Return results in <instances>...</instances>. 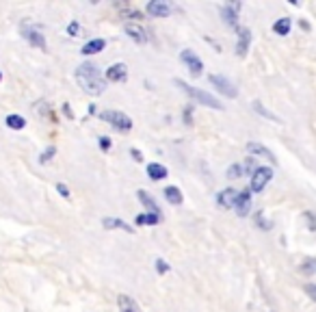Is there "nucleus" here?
Returning a JSON list of instances; mask_svg holds the SVG:
<instances>
[{
  "mask_svg": "<svg viewBox=\"0 0 316 312\" xmlns=\"http://www.w3.org/2000/svg\"><path fill=\"white\" fill-rule=\"evenodd\" d=\"M180 59H182V63L189 68V72L197 78V76H201V69H204V63H201V59L197 57L195 52L190 50H182L180 52Z\"/></svg>",
  "mask_w": 316,
  "mask_h": 312,
  "instance_id": "nucleus-8",
  "label": "nucleus"
},
{
  "mask_svg": "<svg viewBox=\"0 0 316 312\" xmlns=\"http://www.w3.org/2000/svg\"><path fill=\"white\" fill-rule=\"evenodd\" d=\"M124 29H126V35H128L132 41H137V43H148V33H145L143 26L132 24V22H130V24H126Z\"/></svg>",
  "mask_w": 316,
  "mask_h": 312,
  "instance_id": "nucleus-13",
  "label": "nucleus"
},
{
  "mask_svg": "<svg viewBox=\"0 0 316 312\" xmlns=\"http://www.w3.org/2000/svg\"><path fill=\"white\" fill-rule=\"evenodd\" d=\"M102 226H104L106 230H126V232H130V234L134 232L132 226H128L126 221H122V219H117V217H104L102 219Z\"/></svg>",
  "mask_w": 316,
  "mask_h": 312,
  "instance_id": "nucleus-16",
  "label": "nucleus"
},
{
  "mask_svg": "<svg viewBox=\"0 0 316 312\" xmlns=\"http://www.w3.org/2000/svg\"><path fill=\"white\" fill-rule=\"evenodd\" d=\"M117 306H119V310H122V312H141L137 302H134L132 297H128V295H119V297H117Z\"/></svg>",
  "mask_w": 316,
  "mask_h": 312,
  "instance_id": "nucleus-19",
  "label": "nucleus"
},
{
  "mask_svg": "<svg viewBox=\"0 0 316 312\" xmlns=\"http://www.w3.org/2000/svg\"><path fill=\"white\" fill-rule=\"evenodd\" d=\"M253 111H255V113H258V115H262V117H266V119H269V122H275V124H280V122H282V119H280V117H277V115H275V113H271V111H269V108H266V106H264V104H260L258 100H255V102H253Z\"/></svg>",
  "mask_w": 316,
  "mask_h": 312,
  "instance_id": "nucleus-23",
  "label": "nucleus"
},
{
  "mask_svg": "<svg viewBox=\"0 0 316 312\" xmlns=\"http://www.w3.org/2000/svg\"><path fill=\"white\" fill-rule=\"evenodd\" d=\"M78 31H80L78 22H72V24H67V35H72V37H76V35H78Z\"/></svg>",
  "mask_w": 316,
  "mask_h": 312,
  "instance_id": "nucleus-34",
  "label": "nucleus"
},
{
  "mask_svg": "<svg viewBox=\"0 0 316 312\" xmlns=\"http://www.w3.org/2000/svg\"><path fill=\"white\" fill-rule=\"evenodd\" d=\"M20 33H22V37H24V39L29 41L32 48H39L41 52H46V50H48V46H46V37L41 35V31L31 29V26L24 22V24L20 26Z\"/></svg>",
  "mask_w": 316,
  "mask_h": 312,
  "instance_id": "nucleus-5",
  "label": "nucleus"
},
{
  "mask_svg": "<svg viewBox=\"0 0 316 312\" xmlns=\"http://www.w3.org/2000/svg\"><path fill=\"white\" fill-rule=\"evenodd\" d=\"M130 154H132V158H134V161H137V163H141V161H143V154H141V152L137 150V147H132V150H130Z\"/></svg>",
  "mask_w": 316,
  "mask_h": 312,
  "instance_id": "nucleus-38",
  "label": "nucleus"
},
{
  "mask_svg": "<svg viewBox=\"0 0 316 312\" xmlns=\"http://www.w3.org/2000/svg\"><path fill=\"white\" fill-rule=\"evenodd\" d=\"M0 80H2V72H0Z\"/></svg>",
  "mask_w": 316,
  "mask_h": 312,
  "instance_id": "nucleus-40",
  "label": "nucleus"
},
{
  "mask_svg": "<svg viewBox=\"0 0 316 312\" xmlns=\"http://www.w3.org/2000/svg\"><path fill=\"white\" fill-rule=\"evenodd\" d=\"M234 210H236L238 217H247L249 210H252V191L245 189V191H238V198L234 202Z\"/></svg>",
  "mask_w": 316,
  "mask_h": 312,
  "instance_id": "nucleus-10",
  "label": "nucleus"
},
{
  "mask_svg": "<svg viewBox=\"0 0 316 312\" xmlns=\"http://www.w3.org/2000/svg\"><path fill=\"white\" fill-rule=\"evenodd\" d=\"M208 80H210V85L215 87L217 91H219V94L227 96V98H236V96H238V89L230 83V80L225 78V76H221V74H210Z\"/></svg>",
  "mask_w": 316,
  "mask_h": 312,
  "instance_id": "nucleus-6",
  "label": "nucleus"
},
{
  "mask_svg": "<svg viewBox=\"0 0 316 312\" xmlns=\"http://www.w3.org/2000/svg\"><path fill=\"white\" fill-rule=\"evenodd\" d=\"M306 219H308V221H310V230H316V217L312 215V212H306Z\"/></svg>",
  "mask_w": 316,
  "mask_h": 312,
  "instance_id": "nucleus-37",
  "label": "nucleus"
},
{
  "mask_svg": "<svg viewBox=\"0 0 316 312\" xmlns=\"http://www.w3.org/2000/svg\"><path fill=\"white\" fill-rule=\"evenodd\" d=\"M97 145H100L102 152H108L113 147V143H111V139H108V137H97Z\"/></svg>",
  "mask_w": 316,
  "mask_h": 312,
  "instance_id": "nucleus-30",
  "label": "nucleus"
},
{
  "mask_svg": "<svg viewBox=\"0 0 316 312\" xmlns=\"http://www.w3.org/2000/svg\"><path fill=\"white\" fill-rule=\"evenodd\" d=\"M57 191H59V195H61V198H65V200L69 198V189L65 187L63 182H59V184H57Z\"/></svg>",
  "mask_w": 316,
  "mask_h": 312,
  "instance_id": "nucleus-35",
  "label": "nucleus"
},
{
  "mask_svg": "<svg viewBox=\"0 0 316 312\" xmlns=\"http://www.w3.org/2000/svg\"><path fill=\"white\" fill-rule=\"evenodd\" d=\"M145 11L152 15V18H169L171 15L173 7L167 2V0H150L148 7H145Z\"/></svg>",
  "mask_w": 316,
  "mask_h": 312,
  "instance_id": "nucleus-9",
  "label": "nucleus"
},
{
  "mask_svg": "<svg viewBox=\"0 0 316 312\" xmlns=\"http://www.w3.org/2000/svg\"><path fill=\"white\" fill-rule=\"evenodd\" d=\"M249 43H252V31L238 29V41H236V54L238 57H245V54H247Z\"/></svg>",
  "mask_w": 316,
  "mask_h": 312,
  "instance_id": "nucleus-14",
  "label": "nucleus"
},
{
  "mask_svg": "<svg viewBox=\"0 0 316 312\" xmlns=\"http://www.w3.org/2000/svg\"><path fill=\"white\" fill-rule=\"evenodd\" d=\"M306 293L316 302V284H306Z\"/></svg>",
  "mask_w": 316,
  "mask_h": 312,
  "instance_id": "nucleus-36",
  "label": "nucleus"
},
{
  "mask_svg": "<svg viewBox=\"0 0 316 312\" xmlns=\"http://www.w3.org/2000/svg\"><path fill=\"white\" fill-rule=\"evenodd\" d=\"M243 9V2H227L221 7V18L230 29L238 31V11Z\"/></svg>",
  "mask_w": 316,
  "mask_h": 312,
  "instance_id": "nucleus-7",
  "label": "nucleus"
},
{
  "mask_svg": "<svg viewBox=\"0 0 316 312\" xmlns=\"http://www.w3.org/2000/svg\"><path fill=\"white\" fill-rule=\"evenodd\" d=\"M247 152H249V154H255V156L266 158V161H269L271 165H277L275 154H273V152H271L266 145H262V143H255V141H249V143H247Z\"/></svg>",
  "mask_w": 316,
  "mask_h": 312,
  "instance_id": "nucleus-11",
  "label": "nucleus"
},
{
  "mask_svg": "<svg viewBox=\"0 0 316 312\" xmlns=\"http://www.w3.org/2000/svg\"><path fill=\"white\" fill-rule=\"evenodd\" d=\"M126 69H128V68H126L124 63H113L111 68L106 69L104 80H111V83H124V80H126V76H128Z\"/></svg>",
  "mask_w": 316,
  "mask_h": 312,
  "instance_id": "nucleus-12",
  "label": "nucleus"
},
{
  "mask_svg": "<svg viewBox=\"0 0 316 312\" xmlns=\"http://www.w3.org/2000/svg\"><path fill=\"white\" fill-rule=\"evenodd\" d=\"M137 198H139V202H141V204H143L145 208H148L150 212H154V215H160V210H158L156 200L152 198V195L148 193V191H143V189H141V191H137Z\"/></svg>",
  "mask_w": 316,
  "mask_h": 312,
  "instance_id": "nucleus-17",
  "label": "nucleus"
},
{
  "mask_svg": "<svg viewBox=\"0 0 316 312\" xmlns=\"http://www.w3.org/2000/svg\"><path fill=\"white\" fill-rule=\"evenodd\" d=\"M122 18H128V20H141L143 18V13L137 9H130L128 4H124V9H122Z\"/></svg>",
  "mask_w": 316,
  "mask_h": 312,
  "instance_id": "nucleus-27",
  "label": "nucleus"
},
{
  "mask_svg": "<svg viewBox=\"0 0 316 312\" xmlns=\"http://www.w3.org/2000/svg\"><path fill=\"white\" fill-rule=\"evenodd\" d=\"M162 221V215H154V212H145V215H137L134 223L137 226H156Z\"/></svg>",
  "mask_w": 316,
  "mask_h": 312,
  "instance_id": "nucleus-22",
  "label": "nucleus"
},
{
  "mask_svg": "<svg viewBox=\"0 0 316 312\" xmlns=\"http://www.w3.org/2000/svg\"><path fill=\"white\" fill-rule=\"evenodd\" d=\"M106 48V41L104 39H91V41H87L85 46H83V52L85 57H89V54H97V52H102Z\"/></svg>",
  "mask_w": 316,
  "mask_h": 312,
  "instance_id": "nucleus-18",
  "label": "nucleus"
},
{
  "mask_svg": "<svg viewBox=\"0 0 316 312\" xmlns=\"http://www.w3.org/2000/svg\"><path fill=\"white\" fill-rule=\"evenodd\" d=\"M156 271H158V273H169V265H167V262L162 260V258H158V260H156Z\"/></svg>",
  "mask_w": 316,
  "mask_h": 312,
  "instance_id": "nucleus-31",
  "label": "nucleus"
},
{
  "mask_svg": "<svg viewBox=\"0 0 316 312\" xmlns=\"http://www.w3.org/2000/svg\"><path fill=\"white\" fill-rule=\"evenodd\" d=\"M299 271L303 273V276H314L316 273V258H306L299 265Z\"/></svg>",
  "mask_w": 316,
  "mask_h": 312,
  "instance_id": "nucleus-26",
  "label": "nucleus"
},
{
  "mask_svg": "<svg viewBox=\"0 0 316 312\" xmlns=\"http://www.w3.org/2000/svg\"><path fill=\"white\" fill-rule=\"evenodd\" d=\"M238 198V191L236 189H232V187H227V189H223L219 195H217V202H219V206L223 208H234V202H236Z\"/></svg>",
  "mask_w": 316,
  "mask_h": 312,
  "instance_id": "nucleus-15",
  "label": "nucleus"
},
{
  "mask_svg": "<svg viewBox=\"0 0 316 312\" xmlns=\"http://www.w3.org/2000/svg\"><path fill=\"white\" fill-rule=\"evenodd\" d=\"M4 124L9 126L11 130H22L26 126V119L22 117V115H7V119H4Z\"/></svg>",
  "mask_w": 316,
  "mask_h": 312,
  "instance_id": "nucleus-25",
  "label": "nucleus"
},
{
  "mask_svg": "<svg viewBox=\"0 0 316 312\" xmlns=\"http://www.w3.org/2000/svg\"><path fill=\"white\" fill-rule=\"evenodd\" d=\"M184 119H187V124H190V111H189V108L184 111Z\"/></svg>",
  "mask_w": 316,
  "mask_h": 312,
  "instance_id": "nucleus-39",
  "label": "nucleus"
},
{
  "mask_svg": "<svg viewBox=\"0 0 316 312\" xmlns=\"http://www.w3.org/2000/svg\"><path fill=\"white\" fill-rule=\"evenodd\" d=\"M148 176H150V180H165L169 173H167V167L165 165H158V163H150L148 165Z\"/></svg>",
  "mask_w": 316,
  "mask_h": 312,
  "instance_id": "nucleus-20",
  "label": "nucleus"
},
{
  "mask_svg": "<svg viewBox=\"0 0 316 312\" xmlns=\"http://www.w3.org/2000/svg\"><path fill=\"white\" fill-rule=\"evenodd\" d=\"M243 172H245V169H243L241 163H234V165H232L230 169H227V178L236 180V178H241V176H243Z\"/></svg>",
  "mask_w": 316,
  "mask_h": 312,
  "instance_id": "nucleus-29",
  "label": "nucleus"
},
{
  "mask_svg": "<svg viewBox=\"0 0 316 312\" xmlns=\"http://www.w3.org/2000/svg\"><path fill=\"white\" fill-rule=\"evenodd\" d=\"M54 154H57V147H54V145H48L46 150H43V154L39 156V163H41V165H46V163H50L52 158H54Z\"/></svg>",
  "mask_w": 316,
  "mask_h": 312,
  "instance_id": "nucleus-28",
  "label": "nucleus"
},
{
  "mask_svg": "<svg viewBox=\"0 0 316 312\" xmlns=\"http://www.w3.org/2000/svg\"><path fill=\"white\" fill-rule=\"evenodd\" d=\"M162 193H165V200H167L171 206H180V204H182V202H184V198H182V191H180L178 187H167L165 191H162Z\"/></svg>",
  "mask_w": 316,
  "mask_h": 312,
  "instance_id": "nucleus-21",
  "label": "nucleus"
},
{
  "mask_svg": "<svg viewBox=\"0 0 316 312\" xmlns=\"http://www.w3.org/2000/svg\"><path fill=\"white\" fill-rule=\"evenodd\" d=\"M255 221H258V226H260V228L271 230V223H269V221H266V219L262 217V212H258V215H255Z\"/></svg>",
  "mask_w": 316,
  "mask_h": 312,
  "instance_id": "nucleus-32",
  "label": "nucleus"
},
{
  "mask_svg": "<svg viewBox=\"0 0 316 312\" xmlns=\"http://www.w3.org/2000/svg\"><path fill=\"white\" fill-rule=\"evenodd\" d=\"M243 169H245V172H255L258 167H255V161H253V158H247V161L243 163Z\"/></svg>",
  "mask_w": 316,
  "mask_h": 312,
  "instance_id": "nucleus-33",
  "label": "nucleus"
},
{
  "mask_svg": "<svg viewBox=\"0 0 316 312\" xmlns=\"http://www.w3.org/2000/svg\"><path fill=\"white\" fill-rule=\"evenodd\" d=\"M100 117L104 119L106 124H111L115 130H119V133H128V130L132 128V119H130L126 113L115 111V108H106V111H102Z\"/></svg>",
  "mask_w": 316,
  "mask_h": 312,
  "instance_id": "nucleus-3",
  "label": "nucleus"
},
{
  "mask_svg": "<svg viewBox=\"0 0 316 312\" xmlns=\"http://www.w3.org/2000/svg\"><path fill=\"white\" fill-rule=\"evenodd\" d=\"M271 178H273V169H271V167H258L252 173V184H249V191H252V193H262V191L266 189V184L271 182Z\"/></svg>",
  "mask_w": 316,
  "mask_h": 312,
  "instance_id": "nucleus-4",
  "label": "nucleus"
},
{
  "mask_svg": "<svg viewBox=\"0 0 316 312\" xmlns=\"http://www.w3.org/2000/svg\"><path fill=\"white\" fill-rule=\"evenodd\" d=\"M176 85L180 87V89L184 91L187 96H190L197 104H201V106H208V108H217V111H223V104L217 100L215 96H210V94H206V91H201L197 89V87H190L189 83H184L182 78H176Z\"/></svg>",
  "mask_w": 316,
  "mask_h": 312,
  "instance_id": "nucleus-2",
  "label": "nucleus"
},
{
  "mask_svg": "<svg viewBox=\"0 0 316 312\" xmlns=\"http://www.w3.org/2000/svg\"><path fill=\"white\" fill-rule=\"evenodd\" d=\"M290 26H292L290 18H280L273 24V33L275 35H288V33H290Z\"/></svg>",
  "mask_w": 316,
  "mask_h": 312,
  "instance_id": "nucleus-24",
  "label": "nucleus"
},
{
  "mask_svg": "<svg viewBox=\"0 0 316 312\" xmlns=\"http://www.w3.org/2000/svg\"><path fill=\"white\" fill-rule=\"evenodd\" d=\"M76 83L80 85V89L85 91V94H89V96H100V94H104V89H106V80H104V76H102L100 72V68H97L95 63H80L78 68H76Z\"/></svg>",
  "mask_w": 316,
  "mask_h": 312,
  "instance_id": "nucleus-1",
  "label": "nucleus"
}]
</instances>
